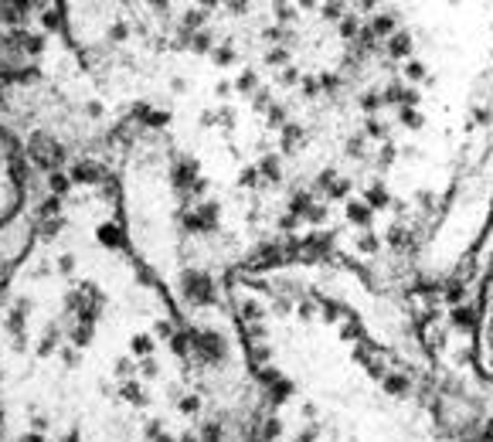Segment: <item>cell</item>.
<instances>
[{
	"label": "cell",
	"instance_id": "3",
	"mask_svg": "<svg viewBox=\"0 0 493 442\" xmlns=\"http://www.w3.org/2000/svg\"><path fill=\"white\" fill-rule=\"evenodd\" d=\"M126 38H129V24H126V21H116V24L109 28V41H113V44H123Z\"/></svg>",
	"mask_w": 493,
	"mask_h": 442
},
{
	"label": "cell",
	"instance_id": "5",
	"mask_svg": "<svg viewBox=\"0 0 493 442\" xmlns=\"http://www.w3.org/2000/svg\"><path fill=\"white\" fill-rule=\"evenodd\" d=\"M232 58H235L232 48H214V62H218V65H232Z\"/></svg>",
	"mask_w": 493,
	"mask_h": 442
},
{
	"label": "cell",
	"instance_id": "4",
	"mask_svg": "<svg viewBox=\"0 0 493 442\" xmlns=\"http://www.w3.org/2000/svg\"><path fill=\"white\" fill-rule=\"evenodd\" d=\"M143 3H147V10L157 14V17H167V14H170V0H143Z\"/></svg>",
	"mask_w": 493,
	"mask_h": 442
},
{
	"label": "cell",
	"instance_id": "2",
	"mask_svg": "<svg viewBox=\"0 0 493 442\" xmlns=\"http://www.w3.org/2000/svg\"><path fill=\"white\" fill-rule=\"evenodd\" d=\"M41 28H44V35H65V28H68V24H65V7H62V3H55V7L48 3V7H44L41 10Z\"/></svg>",
	"mask_w": 493,
	"mask_h": 442
},
{
	"label": "cell",
	"instance_id": "1",
	"mask_svg": "<svg viewBox=\"0 0 493 442\" xmlns=\"http://www.w3.org/2000/svg\"><path fill=\"white\" fill-rule=\"evenodd\" d=\"M21 194H24V160L0 129V225L14 218V211L21 208Z\"/></svg>",
	"mask_w": 493,
	"mask_h": 442
},
{
	"label": "cell",
	"instance_id": "7",
	"mask_svg": "<svg viewBox=\"0 0 493 442\" xmlns=\"http://www.w3.org/2000/svg\"><path fill=\"white\" fill-rule=\"evenodd\" d=\"M198 7H205V10H211V7H218V0H198Z\"/></svg>",
	"mask_w": 493,
	"mask_h": 442
},
{
	"label": "cell",
	"instance_id": "6",
	"mask_svg": "<svg viewBox=\"0 0 493 442\" xmlns=\"http://www.w3.org/2000/svg\"><path fill=\"white\" fill-rule=\"evenodd\" d=\"M452 320L459 323V326H469V323H473V313H469V310H456V313H452Z\"/></svg>",
	"mask_w": 493,
	"mask_h": 442
}]
</instances>
